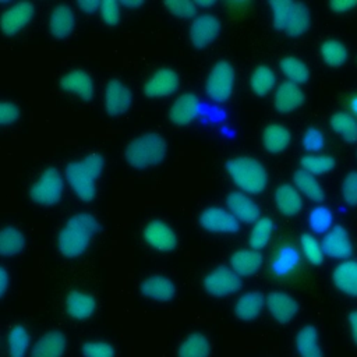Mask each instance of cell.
I'll list each match as a JSON object with an SVG mask.
<instances>
[{"label": "cell", "mask_w": 357, "mask_h": 357, "mask_svg": "<svg viewBox=\"0 0 357 357\" xmlns=\"http://www.w3.org/2000/svg\"><path fill=\"white\" fill-rule=\"evenodd\" d=\"M98 230L99 223L91 213H75L59 233L57 244L60 252L67 258L79 257L88 248L92 236Z\"/></svg>", "instance_id": "cell-1"}, {"label": "cell", "mask_w": 357, "mask_h": 357, "mask_svg": "<svg viewBox=\"0 0 357 357\" xmlns=\"http://www.w3.org/2000/svg\"><path fill=\"white\" fill-rule=\"evenodd\" d=\"M103 170V158L92 153L66 167V178L77 197L82 201H92L96 195V178Z\"/></svg>", "instance_id": "cell-2"}, {"label": "cell", "mask_w": 357, "mask_h": 357, "mask_svg": "<svg viewBox=\"0 0 357 357\" xmlns=\"http://www.w3.org/2000/svg\"><path fill=\"white\" fill-rule=\"evenodd\" d=\"M226 170L234 184L248 194H259L268 184V173L265 167L254 158H231L226 163Z\"/></svg>", "instance_id": "cell-3"}, {"label": "cell", "mask_w": 357, "mask_h": 357, "mask_svg": "<svg viewBox=\"0 0 357 357\" xmlns=\"http://www.w3.org/2000/svg\"><path fill=\"white\" fill-rule=\"evenodd\" d=\"M167 145L162 135L146 132L132 139L126 148V159L135 169L159 165L166 156Z\"/></svg>", "instance_id": "cell-4"}, {"label": "cell", "mask_w": 357, "mask_h": 357, "mask_svg": "<svg viewBox=\"0 0 357 357\" xmlns=\"http://www.w3.org/2000/svg\"><path fill=\"white\" fill-rule=\"evenodd\" d=\"M234 68L233 66L226 61H218L208 74L205 89L208 96L215 102H225L231 96L233 86H234Z\"/></svg>", "instance_id": "cell-5"}, {"label": "cell", "mask_w": 357, "mask_h": 357, "mask_svg": "<svg viewBox=\"0 0 357 357\" xmlns=\"http://www.w3.org/2000/svg\"><path fill=\"white\" fill-rule=\"evenodd\" d=\"M64 184L56 167H47L31 187V198L39 205H53L60 201Z\"/></svg>", "instance_id": "cell-6"}, {"label": "cell", "mask_w": 357, "mask_h": 357, "mask_svg": "<svg viewBox=\"0 0 357 357\" xmlns=\"http://www.w3.org/2000/svg\"><path fill=\"white\" fill-rule=\"evenodd\" d=\"M204 287L215 297H225L240 290L241 279L231 268L218 266L204 278Z\"/></svg>", "instance_id": "cell-7"}, {"label": "cell", "mask_w": 357, "mask_h": 357, "mask_svg": "<svg viewBox=\"0 0 357 357\" xmlns=\"http://www.w3.org/2000/svg\"><path fill=\"white\" fill-rule=\"evenodd\" d=\"M220 32V21L212 14H201L195 17L190 26V38L195 47L202 49L212 43Z\"/></svg>", "instance_id": "cell-8"}, {"label": "cell", "mask_w": 357, "mask_h": 357, "mask_svg": "<svg viewBox=\"0 0 357 357\" xmlns=\"http://www.w3.org/2000/svg\"><path fill=\"white\" fill-rule=\"evenodd\" d=\"M35 13L33 4L28 1L17 3L8 7L0 17V28L4 35L20 32L32 20Z\"/></svg>", "instance_id": "cell-9"}, {"label": "cell", "mask_w": 357, "mask_h": 357, "mask_svg": "<svg viewBox=\"0 0 357 357\" xmlns=\"http://www.w3.org/2000/svg\"><path fill=\"white\" fill-rule=\"evenodd\" d=\"M199 223L205 230L212 233H234L240 227L238 220L230 212L218 206L204 209L199 216Z\"/></svg>", "instance_id": "cell-10"}, {"label": "cell", "mask_w": 357, "mask_h": 357, "mask_svg": "<svg viewBox=\"0 0 357 357\" xmlns=\"http://www.w3.org/2000/svg\"><path fill=\"white\" fill-rule=\"evenodd\" d=\"M322 251L329 258L346 259L353 254V245L346 229L340 225L333 226L321 243Z\"/></svg>", "instance_id": "cell-11"}, {"label": "cell", "mask_w": 357, "mask_h": 357, "mask_svg": "<svg viewBox=\"0 0 357 357\" xmlns=\"http://www.w3.org/2000/svg\"><path fill=\"white\" fill-rule=\"evenodd\" d=\"M145 241L159 251H172L177 245V236L163 220H151L144 229Z\"/></svg>", "instance_id": "cell-12"}, {"label": "cell", "mask_w": 357, "mask_h": 357, "mask_svg": "<svg viewBox=\"0 0 357 357\" xmlns=\"http://www.w3.org/2000/svg\"><path fill=\"white\" fill-rule=\"evenodd\" d=\"M178 88V75L172 68H160L155 71L144 85V92L148 98L169 96Z\"/></svg>", "instance_id": "cell-13"}, {"label": "cell", "mask_w": 357, "mask_h": 357, "mask_svg": "<svg viewBox=\"0 0 357 357\" xmlns=\"http://www.w3.org/2000/svg\"><path fill=\"white\" fill-rule=\"evenodd\" d=\"M132 102L131 91L119 79H110L105 91V109L110 116H119L128 110Z\"/></svg>", "instance_id": "cell-14"}, {"label": "cell", "mask_w": 357, "mask_h": 357, "mask_svg": "<svg viewBox=\"0 0 357 357\" xmlns=\"http://www.w3.org/2000/svg\"><path fill=\"white\" fill-rule=\"evenodd\" d=\"M265 303L271 315L279 324L290 322L298 312V303L296 298L283 291H271L265 298Z\"/></svg>", "instance_id": "cell-15"}, {"label": "cell", "mask_w": 357, "mask_h": 357, "mask_svg": "<svg viewBox=\"0 0 357 357\" xmlns=\"http://www.w3.org/2000/svg\"><path fill=\"white\" fill-rule=\"evenodd\" d=\"M226 204L230 213L243 223H252L259 219L258 205L240 191L230 192L226 198Z\"/></svg>", "instance_id": "cell-16"}, {"label": "cell", "mask_w": 357, "mask_h": 357, "mask_svg": "<svg viewBox=\"0 0 357 357\" xmlns=\"http://www.w3.org/2000/svg\"><path fill=\"white\" fill-rule=\"evenodd\" d=\"M66 335L60 331H50L33 344L31 357H61L66 351Z\"/></svg>", "instance_id": "cell-17"}, {"label": "cell", "mask_w": 357, "mask_h": 357, "mask_svg": "<svg viewBox=\"0 0 357 357\" xmlns=\"http://www.w3.org/2000/svg\"><path fill=\"white\" fill-rule=\"evenodd\" d=\"M273 102L280 113H290L303 105L304 93L297 84L284 81L276 89Z\"/></svg>", "instance_id": "cell-18"}, {"label": "cell", "mask_w": 357, "mask_h": 357, "mask_svg": "<svg viewBox=\"0 0 357 357\" xmlns=\"http://www.w3.org/2000/svg\"><path fill=\"white\" fill-rule=\"evenodd\" d=\"M198 107H199V99L194 93L191 92L183 93L174 100V103L170 107V112H169L170 120L178 126L188 124L195 119L198 113Z\"/></svg>", "instance_id": "cell-19"}, {"label": "cell", "mask_w": 357, "mask_h": 357, "mask_svg": "<svg viewBox=\"0 0 357 357\" xmlns=\"http://www.w3.org/2000/svg\"><path fill=\"white\" fill-rule=\"evenodd\" d=\"M300 265L298 250L293 244H283L272 259V273L276 278L290 276Z\"/></svg>", "instance_id": "cell-20"}, {"label": "cell", "mask_w": 357, "mask_h": 357, "mask_svg": "<svg viewBox=\"0 0 357 357\" xmlns=\"http://www.w3.org/2000/svg\"><path fill=\"white\" fill-rule=\"evenodd\" d=\"M332 280L342 293L357 297V261L347 259L339 264L333 269Z\"/></svg>", "instance_id": "cell-21"}, {"label": "cell", "mask_w": 357, "mask_h": 357, "mask_svg": "<svg viewBox=\"0 0 357 357\" xmlns=\"http://www.w3.org/2000/svg\"><path fill=\"white\" fill-rule=\"evenodd\" d=\"M60 85L64 91L73 92L84 100H91L93 96V81L82 70H73L64 74L60 79Z\"/></svg>", "instance_id": "cell-22"}, {"label": "cell", "mask_w": 357, "mask_h": 357, "mask_svg": "<svg viewBox=\"0 0 357 357\" xmlns=\"http://www.w3.org/2000/svg\"><path fill=\"white\" fill-rule=\"evenodd\" d=\"M141 293L156 301H169L176 294V286L169 278L153 275L141 283Z\"/></svg>", "instance_id": "cell-23"}, {"label": "cell", "mask_w": 357, "mask_h": 357, "mask_svg": "<svg viewBox=\"0 0 357 357\" xmlns=\"http://www.w3.org/2000/svg\"><path fill=\"white\" fill-rule=\"evenodd\" d=\"M230 266L238 276H250L262 266V254L257 250H238L230 257Z\"/></svg>", "instance_id": "cell-24"}, {"label": "cell", "mask_w": 357, "mask_h": 357, "mask_svg": "<svg viewBox=\"0 0 357 357\" xmlns=\"http://www.w3.org/2000/svg\"><path fill=\"white\" fill-rule=\"evenodd\" d=\"M96 310V300L79 290H74L67 296L66 300V311L70 317L75 319H86L89 318Z\"/></svg>", "instance_id": "cell-25"}, {"label": "cell", "mask_w": 357, "mask_h": 357, "mask_svg": "<svg viewBox=\"0 0 357 357\" xmlns=\"http://www.w3.org/2000/svg\"><path fill=\"white\" fill-rule=\"evenodd\" d=\"M75 17L73 10L66 4H59L53 8L49 18V29L53 36L63 39L68 36L74 29Z\"/></svg>", "instance_id": "cell-26"}, {"label": "cell", "mask_w": 357, "mask_h": 357, "mask_svg": "<svg viewBox=\"0 0 357 357\" xmlns=\"http://www.w3.org/2000/svg\"><path fill=\"white\" fill-rule=\"evenodd\" d=\"M265 297L261 291H247L238 297L234 305V312L241 321H254L264 308Z\"/></svg>", "instance_id": "cell-27"}, {"label": "cell", "mask_w": 357, "mask_h": 357, "mask_svg": "<svg viewBox=\"0 0 357 357\" xmlns=\"http://www.w3.org/2000/svg\"><path fill=\"white\" fill-rule=\"evenodd\" d=\"M276 208L286 216L297 215L303 208V199L297 188L290 184H282L275 191Z\"/></svg>", "instance_id": "cell-28"}, {"label": "cell", "mask_w": 357, "mask_h": 357, "mask_svg": "<svg viewBox=\"0 0 357 357\" xmlns=\"http://www.w3.org/2000/svg\"><path fill=\"white\" fill-rule=\"evenodd\" d=\"M296 350L300 357H324L315 326L305 325L298 331L296 336Z\"/></svg>", "instance_id": "cell-29"}, {"label": "cell", "mask_w": 357, "mask_h": 357, "mask_svg": "<svg viewBox=\"0 0 357 357\" xmlns=\"http://www.w3.org/2000/svg\"><path fill=\"white\" fill-rule=\"evenodd\" d=\"M310 22H311V15H310V10L304 3H294L290 8V14H289V20L286 24V33L289 36L297 38L304 35L308 28H310Z\"/></svg>", "instance_id": "cell-30"}, {"label": "cell", "mask_w": 357, "mask_h": 357, "mask_svg": "<svg viewBox=\"0 0 357 357\" xmlns=\"http://www.w3.org/2000/svg\"><path fill=\"white\" fill-rule=\"evenodd\" d=\"M291 139V134L290 131L282 126V124H269L268 127H265L264 134H262V141L264 145L266 148V151L272 152V153H279L282 151H284L287 148V145L290 144Z\"/></svg>", "instance_id": "cell-31"}, {"label": "cell", "mask_w": 357, "mask_h": 357, "mask_svg": "<svg viewBox=\"0 0 357 357\" xmlns=\"http://www.w3.org/2000/svg\"><path fill=\"white\" fill-rule=\"evenodd\" d=\"M211 343L209 339L202 333L188 335L178 346V357H209Z\"/></svg>", "instance_id": "cell-32"}, {"label": "cell", "mask_w": 357, "mask_h": 357, "mask_svg": "<svg viewBox=\"0 0 357 357\" xmlns=\"http://www.w3.org/2000/svg\"><path fill=\"white\" fill-rule=\"evenodd\" d=\"M293 180H294L297 190L301 191L311 201L321 202L324 199V190L312 174H310L301 169V170L294 172Z\"/></svg>", "instance_id": "cell-33"}, {"label": "cell", "mask_w": 357, "mask_h": 357, "mask_svg": "<svg viewBox=\"0 0 357 357\" xmlns=\"http://www.w3.org/2000/svg\"><path fill=\"white\" fill-rule=\"evenodd\" d=\"M332 130L346 142L357 141V121L346 112H337L331 117Z\"/></svg>", "instance_id": "cell-34"}, {"label": "cell", "mask_w": 357, "mask_h": 357, "mask_svg": "<svg viewBox=\"0 0 357 357\" xmlns=\"http://www.w3.org/2000/svg\"><path fill=\"white\" fill-rule=\"evenodd\" d=\"M280 70L284 77L294 84H304L310 78V70L304 61L294 56H286L280 60Z\"/></svg>", "instance_id": "cell-35"}, {"label": "cell", "mask_w": 357, "mask_h": 357, "mask_svg": "<svg viewBox=\"0 0 357 357\" xmlns=\"http://www.w3.org/2000/svg\"><path fill=\"white\" fill-rule=\"evenodd\" d=\"M25 245L24 234L15 227H4L0 230V255H17Z\"/></svg>", "instance_id": "cell-36"}, {"label": "cell", "mask_w": 357, "mask_h": 357, "mask_svg": "<svg viewBox=\"0 0 357 357\" xmlns=\"http://www.w3.org/2000/svg\"><path fill=\"white\" fill-rule=\"evenodd\" d=\"M275 82H276L275 73L268 66H258L252 71L251 78H250L251 89L258 96H265L266 93H269L273 89Z\"/></svg>", "instance_id": "cell-37"}, {"label": "cell", "mask_w": 357, "mask_h": 357, "mask_svg": "<svg viewBox=\"0 0 357 357\" xmlns=\"http://www.w3.org/2000/svg\"><path fill=\"white\" fill-rule=\"evenodd\" d=\"M321 56L324 61L331 67H340L347 60V49L346 46L335 39H328L321 45Z\"/></svg>", "instance_id": "cell-38"}, {"label": "cell", "mask_w": 357, "mask_h": 357, "mask_svg": "<svg viewBox=\"0 0 357 357\" xmlns=\"http://www.w3.org/2000/svg\"><path fill=\"white\" fill-rule=\"evenodd\" d=\"M272 231H273L272 219L271 218H259L255 222V225L252 226L251 233H250L248 243H250L251 248L257 250V251L264 248L269 243Z\"/></svg>", "instance_id": "cell-39"}, {"label": "cell", "mask_w": 357, "mask_h": 357, "mask_svg": "<svg viewBox=\"0 0 357 357\" xmlns=\"http://www.w3.org/2000/svg\"><path fill=\"white\" fill-rule=\"evenodd\" d=\"M29 333L28 331L17 324L8 332V351L10 357H25L29 346Z\"/></svg>", "instance_id": "cell-40"}, {"label": "cell", "mask_w": 357, "mask_h": 357, "mask_svg": "<svg viewBox=\"0 0 357 357\" xmlns=\"http://www.w3.org/2000/svg\"><path fill=\"white\" fill-rule=\"evenodd\" d=\"M300 163L303 170L312 176L325 174L335 167V159L329 155H305Z\"/></svg>", "instance_id": "cell-41"}, {"label": "cell", "mask_w": 357, "mask_h": 357, "mask_svg": "<svg viewBox=\"0 0 357 357\" xmlns=\"http://www.w3.org/2000/svg\"><path fill=\"white\" fill-rule=\"evenodd\" d=\"M308 222H310V227L315 231V233H328V230L332 226V212L329 208L326 206H317L310 212L308 216Z\"/></svg>", "instance_id": "cell-42"}, {"label": "cell", "mask_w": 357, "mask_h": 357, "mask_svg": "<svg viewBox=\"0 0 357 357\" xmlns=\"http://www.w3.org/2000/svg\"><path fill=\"white\" fill-rule=\"evenodd\" d=\"M300 244H301L303 254L308 259L310 264H312V265L322 264V261H324V251H322V247L317 241L315 237H312L311 234L305 233V234L301 236Z\"/></svg>", "instance_id": "cell-43"}, {"label": "cell", "mask_w": 357, "mask_h": 357, "mask_svg": "<svg viewBox=\"0 0 357 357\" xmlns=\"http://www.w3.org/2000/svg\"><path fill=\"white\" fill-rule=\"evenodd\" d=\"M269 6L272 7L275 28L284 31L287 20H289L290 8L293 6V1H289V0H272V1H269Z\"/></svg>", "instance_id": "cell-44"}, {"label": "cell", "mask_w": 357, "mask_h": 357, "mask_svg": "<svg viewBox=\"0 0 357 357\" xmlns=\"http://www.w3.org/2000/svg\"><path fill=\"white\" fill-rule=\"evenodd\" d=\"M84 357H114V349L112 344L100 340H89L81 346Z\"/></svg>", "instance_id": "cell-45"}, {"label": "cell", "mask_w": 357, "mask_h": 357, "mask_svg": "<svg viewBox=\"0 0 357 357\" xmlns=\"http://www.w3.org/2000/svg\"><path fill=\"white\" fill-rule=\"evenodd\" d=\"M165 7L174 15L181 18L194 17L197 13V6L192 1L187 0H169L165 3Z\"/></svg>", "instance_id": "cell-46"}, {"label": "cell", "mask_w": 357, "mask_h": 357, "mask_svg": "<svg viewBox=\"0 0 357 357\" xmlns=\"http://www.w3.org/2000/svg\"><path fill=\"white\" fill-rule=\"evenodd\" d=\"M325 144V138L321 130L315 127H310L305 130L303 135V146L310 152H318L322 149Z\"/></svg>", "instance_id": "cell-47"}, {"label": "cell", "mask_w": 357, "mask_h": 357, "mask_svg": "<svg viewBox=\"0 0 357 357\" xmlns=\"http://www.w3.org/2000/svg\"><path fill=\"white\" fill-rule=\"evenodd\" d=\"M342 195L346 204L357 205V172H349L342 184Z\"/></svg>", "instance_id": "cell-48"}, {"label": "cell", "mask_w": 357, "mask_h": 357, "mask_svg": "<svg viewBox=\"0 0 357 357\" xmlns=\"http://www.w3.org/2000/svg\"><path fill=\"white\" fill-rule=\"evenodd\" d=\"M99 11L103 22L107 25H116L120 20V6L113 0L102 1Z\"/></svg>", "instance_id": "cell-49"}, {"label": "cell", "mask_w": 357, "mask_h": 357, "mask_svg": "<svg viewBox=\"0 0 357 357\" xmlns=\"http://www.w3.org/2000/svg\"><path fill=\"white\" fill-rule=\"evenodd\" d=\"M20 116V109L11 102H0V126L14 123Z\"/></svg>", "instance_id": "cell-50"}, {"label": "cell", "mask_w": 357, "mask_h": 357, "mask_svg": "<svg viewBox=\"0 0 357 357\" xmlns=\"http://www.w3.org/2000/svg\"><path fill=\"white\" fill-rule=\"evenodd\" d=\"M329 6L336 13H346L357 7V0H335V1H331Z\"/></svg>", "instance_id": "cell-51"}, {"label": "cell", "mask_w": 357, "mask_h": 357, "mask_svg": "<svg viewBox=\"0 0 357 357\" xmlns=\"http://www.w3.org/2000/svg\"><path fill=\"white\" fill-rule=\"evenodd\" d=\"M78 7L85 13H95L98 8H100V3L96 0H84L78 1Z\"/></svg>", "instance_id": "cell-52"}, {"label": "cell", "mask_w": 357, "mask_h": 357, "mask_svg": "<svg viewBox=\"0 0 357 357\" xmlns=\"http://www.w3.org/2000/svg\"><path fill=\"white\" fill-rule=\"evenodd\" d=\"M8 283H10L8 272L3 266H0V298L6 294V291L8 289Z\"/></svg>", "instance_id": "cell-53"}, {"label": "cell", "mask_w": 357, "mask_h": 357, "mask_svg": "<svg viewBox=\"0 0 357 357\" xmlns=\"http://www.w3.org/2000/svg\"><path fill=\"white\" fill-rule=\"evenodd\" d=\"M349 324H350V332L353 342L357 344V310H353L349 314Z\"/></svg>", "instance_id": "cell-54"}, {"label": "cell", "mask_w": 357, "mask_h": 357, "mask_svg": "<svg viewBox=\"0 0 357 357\" xmlns=\"http://www.w3.org/2000/svg\"><path fill=\"white\" fill-rule=\"evenodd\" d=\"M349 109L351 110V113L354 116H357V95H354L349 99Z\"/></svg>", "instance_id": "cell-55"}, {"label": "cell", "mask_w": 357, "mask_h": 357, "mask_svg": "<svg viewBox=\"0 0 357 357\" xmlns=\"http://www.w3.org/2000/svg\"><path fill=\"white\" fill-rule=\"evenodd\" d=\"M250 4V1H230L227 3L229 7L231 8H238V7H247Z\"/></svg>", "instance_id": "cell-56"}, {"label": "cell", "mask_w": 357, "mask_h": 357, "mask_svg": "<svg viewBox=\"0 0 357 357\" xmlns=\"http://www.w3.org/2000/svg\"><path fill=\"white\" fill-rule=\"evenodd\" d=\"M121 4H123V6H126V7L134 8V7H139V6H142V1H123Z\"/></svg>", "instance_id": "cell-57"}, {"label": "cell", "mask_w": 357, "mask_h": 357, "mask_svg": "<svg viewBox=\"0 0 357 357\" xmlns=\"http://www.w3.org/2000/svg\"><path fill=\"white\" fill-rule=\"evenodd\" d=\"M197 7H211L215 4V1H194Z\"/></svg>", "instance_id": "cell-58"}]
</instances>
